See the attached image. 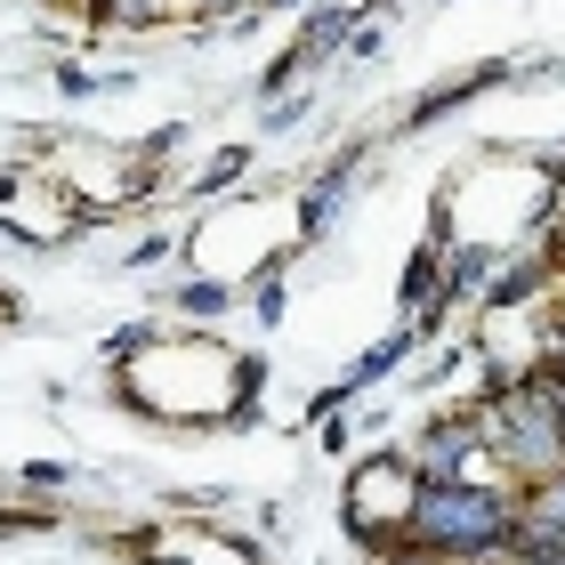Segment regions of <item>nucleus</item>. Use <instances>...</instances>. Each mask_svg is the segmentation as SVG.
Masks as SVG:
<instances>
[{
    "instance_id": "6e6552de",
    "label": "nucleus",
    "mask_w": 565,
    "mask_h": 565,
    "mask_svg": "<svg viewBox=\"0 0 565 565\" xmlns=\"http://www.w3.org/2000/svg\"><path fill=\"white\" fill-rule=\"evenodd\" d=\"M178 307H186L194 323H211V316H226V307H235V291H226V282H178Z\"/></svg>"
},
{
    "instance_id": "f3484780",
    "label": "nucleus",
    "mask_w": 565,
    "mask_h": 565,
    "mask_svg": "<svg viewBox=\"0 0 565 565\" xmlns=\"http://www.w3.org/2000/svg\"><path fill=\"white\" fill-rule=\"evenodd\" d=\"M550 565H565V557H550Z\"/></svg>"
},
{
    "instance_id": "20e7f679",
    "label": "nucleus",
    "mask_w": 565,
    "mask_h": 565,
    "mask_svg": "<svg viewBox=\"0 0 565 565\" xmlns=\"http://www.w3.org/2000/svg\"><path fill=\"white\" fill-rule=\"evenodd\" d=\"M364 153L372 146H348L340 162H331L316 186L299 194V243H323V226H340V211H348V186H355V170H364Z\"/></svg>"
},
{
    "instance_id": "9d476101",
    "label": "nucleus",
    "mask_w": 565,
    "mask_h": 565,
    "mask_svg": "<svg viewBox=\"0 0 565 565\" xmlns=\"http://www.w3.org/2000/svg\"><path fill=\"white\" fill-rule=\"evenodd\" d=\"M17 484H24V493H65L73 469H49V460H33V469H17Z\"/></svg>"
},
{
    "instance_id": "1a4fd4ad",
    "label": "nucleus",
    "mask_w": 565,
    "mask_h": 565,
    "mask_svg": "<svg viewBox=\"0 0 565 565\" xmlns=\"http://www.w3.org/2000/svg\"><path fill=\"white\" fill-rule=\"evenodd\" d=\"M243 170H250V146H226V153H218V162H211V170H202V178H194V194H202V202H211L218 186H235V178H243Z\"/></svg>"
},
{
    "instance_id": "4468645a",
    "label": "nucleus",
    "mask_w": 565,
    "mask_h": 565,
    "mask_svg": "<svg viewBox=\"0 0 565 565\" xmlns=\"http://www.w3.org/2000/svg\"><path fill=\"white\" fill-rule=\"evenodd\" d=\"M267 9H299V17H307V9H316V0H259V17H267Z\"/></svg>"
},
{
    "instance_id": "7ed1b4c3",
    "label": "nucleus",
    "mask_w": 565,
    "mask_h": 565,
    "mask_svg": "<svg viewBox=\"0 0 565 565\" xmlns=\"http://www.w3.org/2000/svg\"><path fill=\"white\" fill-rule=\"evenodd\" d=\"M477 460H493L484 452V428H477V413L460 404V413H445L420 445H413V469H420V484H469L477 477Z\"/></svg>"
},
{
    "instance_id": "39448f33",
    "label": "nucleus",
    "mask_w": 565,
    "mask_h": 565,
    "mask_svg": "<svg viewBox=\"0 0 565 565\" xmlns=\"http://www.w3.org/2000/svg\"><path fill=\"white\" fill-rule=\"evenodd\" d=\"M501 73H509V65H477V73H460V82H436L428 97H413V114H404V130H428L436 114H452V106H469V97L501 89Z\"/></svg>"
},
{
    "instance_id": "0eeeda50",
    "label": "nucleus",
    "mask_w": 565,
    "mask_h": 565,
    "mask_svg": "<svg viewBox=\"0 0 565 565\" xmlns=\"http://www.w3.org/2000/svg\"><path fill=\"white\" fill-rule=\"evenodd\" d=\"M153 348H162V331H153V323H121L114 340H106V364H114V372H130L138 355H153Z\"/></svg>"
},
{
    "instance_id": "dca6fc26",
    "label": "nucleus",
    "mask_w": 565,
    "mask_h": 565,
    "mask_svg": "<svg viewBox=\"0 0 565 565\" xmlns=\"http://www.w3.org/2000/svg\"><path fill=\"white\" fill-rule=\"evenodd\" d=\"M557 211H565V194H557Z\"/></svg>"
},
{
    "instance_id": "ddd939ff",
    "label": "nucleus",
    "mask_w": 565,
    "mask_h": 565,
    "mask_svg": "<svg viewBox=\"0 0 565 565\" xmlns=\"http://www.w3.org/2000/svg\"><path fill=\"white\" fill-rule=\"evenodd\" d=\"M186 9H202V17H211V9H235V17H243V9H259V0H186Z\"/></svg>"
},
{
    "instance_id": "2eb2a0df",
    "label": "nucleus",
    "mask_w": 565,
    "mask_h": 565,
    "mask_svg": "<svg viewBox=\"0 0 565 565\" xmlns=\"http://www.w3.org/2000/svg\"><path fill=\"white\" fill-rule=\"evenodd\" d=\"M364 9H380V17H396V9H404V0H364Z\"/></svg>"
},
{
    "instance_id": "f8f14e48",
    "label": "nucleus",
    "mask_w": 565,
    "mask_h": 565,
    "mask_svg": "<svg viewBox=\"0 0 565 565\" xmlns=\"http://www.w3.org/2000/svg\"><path fill=\"white\" fill-rule=\"evenodd\" d=\"M162 250H170V235H146V243H130V250H121V267H153Z\"/></svg>"
},
{
    "instance_id": "423d86ee",
    "label": "nucleus",
    "mask_w": 565,
    "mask_h": 565,
    "mask_svg": "<svg viewBox=\"0 0 565 565\" xmlns=\"http://www.w3.org/2000/svg\"><path fill=\"white\" fill-rule=\"evenodd\" d=\"M413 340H420V331H388L380 348H364V355H355V372H348V388H372V380H388L404 355H413Z\"/></svg>"
},
{
    "instance_id": "9b49d317",
    "label": "nucleus",
    "mask_w": 565,
    "mask_h": 565,
    "mask_svg": "<svg viewBox=\"0 0 565 565\" xmlns=\"http://www.w3.org/2000/svg\"><path fill=\"white\" fill-rule=\"evenodd\" d=\"M57 89H65V97H97V89H106V82H97V73H89V65H73V57H65V65H57Z\"/></svg>"
},
{
    "instance_id": "f257e3e1",
    "label": "nucleus",
    "mask_w": 565,
    "mask_h": 565,
    "mask_svg": "<svg viewBox=\"0 0 565 565\" xmlns=\"http://www.w3.org/2000/svg\"><path fill=\"white\" fill-rule=\"evenodd\" d=\"M404 542L452 565H509V542H518V493L509 484H420L413 525Z\"/></svg>"
},
{
    "instance_id": "f03ea898",
    "label": "nucleus",
    "mask_w": 565,
    "mask_h": 565,
    "mask_svg": "<svg viewBox=\"0 0 565 565\" xmlns=\"http://www.w3.org/2000/svg\"><path fill=\"white\" fill-rule=\"evenodd\" d=\"M413 501H420L413 452H372V460H355V477H348V493H340V525H348L364 550L404 542V525H413Z\"/></svg>"
}]
</instances>
